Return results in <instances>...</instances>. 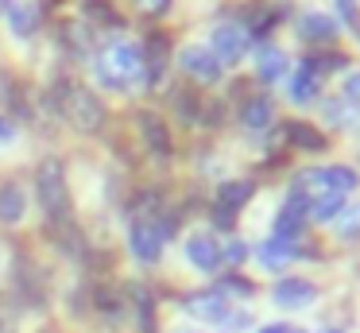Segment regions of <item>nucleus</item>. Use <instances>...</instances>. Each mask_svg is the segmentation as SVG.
<instances>
[{"label":"nucleus","mask_w":360,"mask_h":333,"mask_svg":"<svg viewBox=\"0 0 360 333\" xmlns=\"http://www.w3.org/2000/svg\"><path fill=\"white\" fill-rule=\"evenodd\" d=\"M47 105L55 108V113H63L66 120H70V128L82 132V136H94L105 124L101 97H97L94 89H86V85H78V82H58L55 93L47 97Z\"/></svg>","instance_id":"f257e3e1"},{"label":"nucleus","mask_w":360,"mask_h":333,"mask_svg":"<svg viewBox=\"0 0 360 333\" xmlns=\"http://www.w3.org/2000/svg\"><path fill=\"white\" fill-rule=\"evenodd\" d=\"M94 70H97V82H101L105 89L124 93L143 77V54H140V46H132V43H105L101 51L94 54Z\"/></svg>","instance_id":"f03ea898"},{"label":"nucleus","mask_w":360,"mask_h":333,"mask_svg":"<svg viewBox=\"0 0 360 333\" xmlns=\"http://www.w3.org/2000/svg\"><path fill=\"white\" fill-rule=\"evenodd\" d=\"M35 190H39V206L47 221L63 225L70 217V186H66V170L58 159H43L35 170Z\"/></svg>","instance_id":"7ed1b4c3"},{"label":"nucleus","mask_w":360,"mask_h":333,"mask_svg":"<svg viewBox=\"0 0 360 333\" xmlns=\"http://www.w3.org/2000/svg\"><path fill=\"white\" fill-rule=\"evenodd\" d=\"M163 240H167V221H151V217H136L128 229V248L140 263H159L163 256Z\"/></svg>","instance_id":"20e7f679"},{"label":"nucleus","mask_w":360,"mask_h":333,"mask_svg":"<svg viewBox=\"0 0 360 333\" xmlns=\"http://www.w3.org/2000/svg\"><path fill=\"white\" fill-rule=\"evenodd\" d=\"M210 51L221 66H236L244 58V51H248V31L240 23H217L210 39Z\"/></svg>","instance_id":"39448f33"},{"label":"nucleus","mask_w":360,"mask_h":333,"mask_svg":"<svg viewBox=\"0 0 360 333\" xmlns=\"http://www.w3.org/2000/svg\"><path fill=\"white\" fill-rule=\"evenodd\" d=\"M179 66L186 70L198 85H213L221 77V62L213 58V51H210V46H202V43L182 46V51H179Z\"/></svg>","instance_id":"423d86ee"},{"label":"nucleus","mask_w":360,"mask_h":333,"mask_svg":"<svg viewBox=\"0 0 360 333\" xmlns=\"http://www.w3.org/2000/svg\"><path fill=\"white\" fill-rule=\"evenodd\" d=\"M306 217H310V198L298 194V190H290V198L283 201L279 217H275V240H287V244H290V240L302 232Z\"/></svg>","instance_id":"0eeeda50"},{"label":"nucleus","mask_w":360,"mask_h":333,"mask_svg":"<svg viewBox=\"0 0 360 333\" xmlns=\"http://www.w3.org/2000/svg\"><path fill=\"white\" fill-rule=\"evenodd\" d=\"M186 260L194 263L198 271H217L221 263H225V256H221V240L213 237V232H194V237L186 240Z\"/></svg>","instance_id":"6e6552de"},{"label":"nucleus","mask_w":360,"mask_h":333,"mask_svg":"<svg viewBox=\"0 0 360 333\" xmlns=\"http://www.w3.org/2000/svg\"><path fill=\"white\" fill-rule=\"evenodd\" d=\"M271 299L279 302V306H287V310H302V306H310V302L318 299V287H314L310 279H279L275 291H271Z\"/></svg>","instance_id":"1a4fd4ad"},{"label":"nucleus","mask_w":360,"mask_h":333,"mask_svg":"<svg viewBox=\"0 0 360 333\" xmlns=\"http://www.w3.org/2000/svg\"><path fill=\"white\" fill-rule=\"evenodd\" d=\"M186 310L194 318H202V322H225L229 318V302L221 291H198L186 299Z\"/></svg>","instance_id":"9d476101"},{"label":"nucleus","mask_w":360,"mask_h":333,"mask_svg":"<svg viewBox=\"0 0 360 333\" xmlns=\"http://www.w3.org/2000/svg\"><path fill=\"white\" fill-rule=\"evenodd\" d=\"M27 213V198L20 190V182H0V221L4 225H20Z\"/></svg>","instance_id":"9b49d317"},{"label":"nucleus","mask_w":360,"mask_h":333,"mask_svg":"<svg viewBox=\"0 0 360 333\" xmlns=\"http://www.w3.org/2000/svg\"><path fill=\"white\" fill-rule=\"evenodd\" d=\"M8 27H12V35H20V39H27V35H35V27H39V8L35 4H27V0H12L8 4Z\"/></svg>","instance_id":"f8f14e48"},{"label":"nucleus","mask_w":360,"mask_h":333,"mask_svg":"<svg viewBox=\"0 0 360 333\" xmlns=\"http://www.w3.org/2000/svg\"><path fill=\"white\" fill-rule=\"evenodd\" d=\"M252 190H256V186H252L248 178H233V182H221V190H217V209H225V213H236V209H240L244 201L252 198Z\"/></svg>","instance_id":"ddd939ff"},{"label":"nucleus","mask_w":360,"mask_h":333,"mask_svg":"<svg viewBox=\"0 0 360 333\" xmlns=\"http://www.w3.org/2000/svg\"><path fill=\"white\" fill-rule=\"evenodd\" d=\"M256 74H259V82H279V77L287 74V54H283L279 46H259Z\"/></svg>","instance_id":"4468645a"},{"label":"nucleus","mask_w":360,"mask_h":333,"mask_svg":"<svg viewBox=\"0 0 360 333\" xmlns=\"http://www.w3.org/2000/svg\"><path fill=\"white\" fill-rule=\"evenodd\" d=\"M318 178H321V190L326 194H349V190H356V170H349V167H321L318 170Z\"/></svg>","instance_id":"2eb2a0df"},{"label":"nucleus","mask_w":360,"mask_h":333,"mask_svg":"<svg viewBox=\"0 0 360 333\" xmlns=\"http://www.w3.org/2000/svg\"><path fill=\"white\" fill-rule=\"evenodd\" d=\"M140 132H143V139H148L151 151H159V155L171 151V136H167V124L159 120L155 113H140Z\"/></svg>","instance_id":"dca6fc26"},{"label":"nucleus","mask_w":360,"mask_h":333,"mask_svg":"<svg viewBox=\"0 0 360 333\" xmlns=\"http://www.w3.org/2000/svg\"><path fill=\"white\" fill-rule=\"evenodd\" d=\"M295 260V248L287 244V240H267V244H259V263H264L267 271H279V268H287V263Z\"/></svg>","instance_id":"f3484780"},{"label":"nucleus","mask_w":360,"mask_h":333,"mask_svg":"<svg viewBox=\"0 0 360 333\" xmlns=\"http://www.w3.org/2000/svg\"><path fill=\"white\" fill-rule=\"evenodd\" d=\"M298 31H302L306 39H318V43H326V39L337 35V23L329 20V15H321V12H306L302 20H298Z\"/></svg>","instance_id":"a211bd4d"},{"label":"nucleus","mask_w":360,"mask_h":333,"mask_svg":"<svg viewBox=\"0 0 360 333\" xmlns=\"http://www.w3.org/2000/svg\"><path fill=\"white\" fill-rule=\"evenodd\" d=\"M290 93H295V101H310L314 93H318V66H314L310 58L298 66L295 82H290Z\"/></svg>","instance_id":"6ab92c4d"},{"label":"nucleus","mask_w":360,"mask_h":333,"mask_svg":"<svg viewBox=\"0 0 360 333\" xmlns=\"http://www.w3.org/2000/svg\"><path fill=\"white\" fill-rule=\"evenodd\" d=\"M240 120L248 124V128H267L271 124V101L267 97H248L240 108Z\"/></svg>","instance_id":"aec40b11"},{"label":"nucleus","mask_w":360,"mask_h":333,"mask_svg":"<svg viewBox=\"0 0 360 333\" xmlns=\"http://www.w3.org/2000/svg\"><path fill=\"white\" fill-rule=\"evenodd\" d=\"M63 39H66V46H70L74 54H89L94 51V35H89V27L82 20H70L63 27Z\"/></svg>","instance_id":"412c9836"},{"label":"nucleus","mask_w":360,"mask_h":333,"mask_svg":"<svg viewBox=\"0 0 360 333\" xmlns=\"http://www.w3.org/2000/svg\"><path fill=\"white\" fill-rule=\"evenodd\" d=\"M287 136H290V144H298V147H310V151H321V147H326V139H321V132H318V128H310V124H302V120L287 124Z\"/></svg>","instance_id":"4be33fe9"},{"label":"nucleus","mask_w":360,"mask_h":333,"mask_svg":"<svg viewBox=\"0 0 360 333\" xmlns=\"http://www.w3.org/2000/svg\"><path fill=\"white\" fill-rule=\"evenodd\" d=\"M345 209V194H318V198H310V213L318 217V221H329V217H337Z\"/></svg>","instance_id":"5701e85b"},{"label":"nucleus","mask_w":360,"mask_h":333,"mask_svg":"<svg viewBox=\"0 0 360 333\" xmlns=\"http://www.w3.org/2000/svg\"><path fill=\"white\" fill-rule=\"evenodd\" d=\"M337 8H341L345 23H349V27L360 35V8H356V0H337Z\"/></svg>","instance_id":"b1692460"},{"label":"nucleus","mask_w":360,"mask_h":333,"mask_svg":"<svg viewBox=\"0 0 360 333\" xmlns=\"http://www.w3.org/2000/svg\"><path fill=\"white\" fill-rule=\"evenodd\" d=\"M345 101H352V105L360 108V70H352V74L345 77Z\"/></svg>","instance_id":"393cba45"},{"label":"nucleus","mask_w":360,"mask_h":333,"mask_svg":"<svg viewBox=\"0 0 360 333\" xmlns=\"http://www.w3.org/2000/svg\"><path fill=\"white\" fill-rule=\"evenodd\" d=\"M217 291H221V294H225V291H236V294H252V283H248V279H240V275H229L225 283L217 287Z\"/></svg>","instance_id":"a878e982"},{"label":"nucleus","mask_w":360,"mask_h":333,"mask_svg":"<svg viewBox=\"0 0 360 333\" xmlns=\"http://www.w3.org/2000/svg\"><path fill=\"white\" fill-rule=\"evenodd\" d=\"M167 4H171V0H136V8H140L143 15H163Z\"/></svg>","instance_id":"bb28decb"},{"label":"nucleus","mask_w":360,"mask_h":333,"mask_svg":"<svg viewBox=\"0 0 360 333\" xmlns=\"http://www.w3.org/2000/svg\"><path fill=\"white\" fill-rule=\"evenodd\" d=\"M16 139V120H8V116H0V147L12 144Z\"/></svg>","instance_id":"cd10ccee"},{"label":"nucleus","mask_w":360,"mask_h":333,"mask_svg":"<svg viewBox=\"0 0 360 333\" xmlns=\"http://www.w3.org/2000/svg\"><path fill=\"white\" fill-rule=\"evenodd\" d=\"M221 256H225L229 263H240L244 260V244L240 240H236V244H229V248H221Z\"/></svg>","instance_id":"c85d7f7f"},{"label":"nucleus","mask_w":360,"mask_h":333,"mask_svg":"<svg viewBox=\"0 0 360 333\" xmlns=\"http://www.w3.org/2000/svg\"><path fill=\"white\" fill-rule=\"evenodd\" d=\"M259 333H298V329H295V325H264Z\"/></svg>","instance_id":"c756f323"},{"label":"nucleus","mask_w":360,"mask_h":333,"mask_svg":"<svg viewBox=\"0 0 360 333\" xmlns=\"http://www.w3.org/2000/svg\"><path fill=\"white\" fill-rule=\"evenodd\" d=\"M8 4H12V0H0V15H4V12H8Z\"/></svg>","instance_id":"7c9ffc66"},{"label":"nucleus","mask_w":360,"mask_h":333,"mask_svg":"<svg viewBox=\"0 0 360 333\" xmlns=\"http://www.w3.org/2000/svg\"><path fill=\"white\" fill-rule=\"evenodd\" d=\"M179 333H194V329H179Z\"/></svg>","instance_id":"2f4dec72"},{"label":"nucleus","mask_w":360,"mask_h":333,"mask_svg":"<svg viewBox=\"0 0 360 333\" xmlns=\"http://www.w3.org/2000/svg\"><path fill=\"white\" fill-rule=\"evenodd\" d=\"M326 333H337V329H326Z\"/></svg>","instance_id":"473e14b6"}]
</instances>
